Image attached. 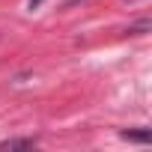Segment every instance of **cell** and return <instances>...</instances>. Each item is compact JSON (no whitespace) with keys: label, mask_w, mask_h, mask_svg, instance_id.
<instances>
[{"label":"cell","mask_w":152,"mask_h":152,"mask_svg":"<svg viewBox=\"0 0 152 152\" xmlns=\"http://www.w3.org/2000/svg\"><path fill=\"white\" fill-rule=\"evenodd\" d=\"M36 140L33 137H15V140H3L0 143V149H33Z\"/></svg>","instance_id":"cell-2"},{"label":"cell","mask_w":152,"mask_h":152,"mask_svg":"<svg viewBox=\"0 0 152 152\" xmlns=\"http://www.w3.org/2000/svg\"><path fill=\"white\" fill-rule=\"evenodd\" d=\"M39 3H42V0H27V6H30V9H36Z\"/></svg>","instance_id":"cell-5"},{"label":"cell","mask_w":152,"mask_h":152,"mask_svg":"<svg viewBox=\"0 0 152 152\" xmlns=\"http://www.w3.org/2000/svg\"><path fill=\"white\" fill-rule=\"evenodd\" d=\"M72 3H81V0H60V6H72Z\"/></svg>","instance_id":"cell-4"},{"label":"cell","mask_w":152,"mask_h":152,"mask_svg":"<svg viewBox=\"0 0 152 152\" xmlns=\"http://www.w3.org/2000/svg\"><path fill=\"white\" fill-rule=\"evenodd\" d=\"M122 140H131V143H149L152 140V131L149 128H137V131H119Z\"/></svg>","instance_id":"cell-1"},{"label":"cell","mask_w":152,"mask_h":152,"mask_svg":"<svg viewBox=\"0 0 152 152\" xmlns=\"http://www.w3.org/2000/svg\"><path fill=\"white\" fill-rule=\"evenodd\" d=\"M149 30H152V21H149V18H140V21H137V24H131L125 33H128V36H146Z\"/></svg>","instance_id":"cell-3"}]
</instances>
